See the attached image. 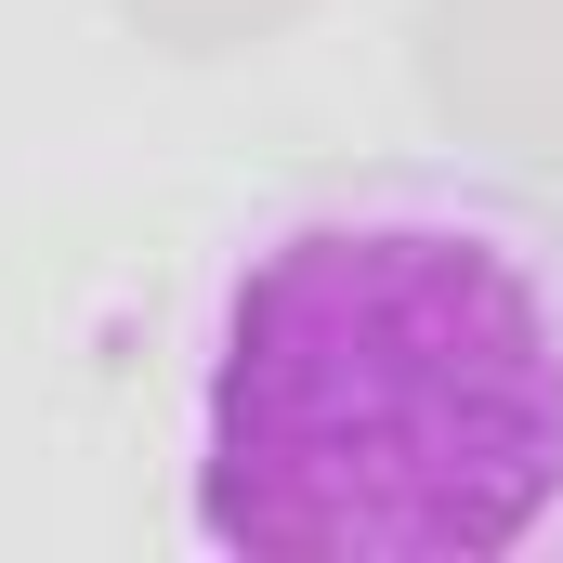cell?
<instances>
[{
	"label": "cell",
	"mask_w": 563,
	"mask_h": 563,
	"mask_svg": "<svg viewBox=\"0 0 563 563\" xmlns=\"http://www.w3.org/2000/svg\"><path fill=\"white\" fill-rule=\"evenodd\" d=\"M132 26H157L170 53H236V40H263V26H288V0H119Z\"/></svg>",
	"instance_id": "cell-3"
},
{
	"label": "cell",
	"mask_w": 563,
	"mask_h": 563,
	"mask_svg": "<svg viewBox=\"0 0 563 563\" xmlns=\"http://www.w3.org/2000/svg\"><path fill=\"white\" fill-rule=\"evenodd\" d=\"M223 563H511L563 525V236L485 184H341L250 236L197 354Z\"/></svg>",
	"instance_id": "cell-1"
},
{
	"label": "cell",
	"mask_w": 563,
	"mask_h": 563,
	"mask_svg": "<svg viewBox=\"0 0 563 563\" xmlns=\"http://www.w3.org/2000/svg\"><path fill=\"white\" fill-rule=\"evenodd\" d=\"M420 79H432V119L551 144L563 132V0H432Z\"/></svg>",
	"instance_id": "cell-2"
}]
</instances>
